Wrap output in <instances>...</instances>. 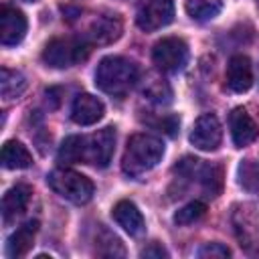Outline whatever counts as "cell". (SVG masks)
<instances>
[{
	"label": "cell",
	"instance_id": "obj_1",
	"mask_svg": "<svg viewBox=\"0 0 259 259\" xmlns=\"http://www.w3.org/2000/svg\"><path fill=\"white\" fill-rule=\"evenodd\" d=\"M162 156H164V144L160 138L150 134H136L127 140L121 158V170L132 178H140L152 168H156Z\"/></svg>",
	"mask_w": 259,
	"mask_h": 259
},
{
	"label": "cell",
	"instance_id": "obj_2",
	"mask_svg": "<svg viewBox=\"0 0 259 259\" xmlns=\"http://www.w3.org/2000/svg\"><path fill=\"white\" fill-rule=\"evenodd\" d=\"M138 75L140 73L136 63H132L130 59L105 57L95 69V85L111 97H123L138 83Z\"/></svg>",
	"mask_w": 259,
	"mask_h": 259
},
{
	"label": "cell",
	"instance_id": "obj_3",
	"mask_svg": "<svg viewBox=\"0 0 259 259\" xmlns=\"http://www.w3.org/2000/svg\"><path fill=\"white\" fill-rule=\"evenodd\" d=\"M89 51H91V42L85 36L53 38L42 51V61L47 67L53 69H69L85 61L89 57Z\"/></svg>",
	"mask_w": 259,
	"mask_h": 259
},
{
	"label": "cell",
	"instance_id": "obj_4",
	"mask_svg": "<svg viewBox=\"0 0 259 259\" xmlns=\"http://www.w3.org/2000/svg\"><path fill=\"white\" fill-rule=\"evenodd\" d=\"M174 172L178 174L176 178H180L184 182H190V180L196 178L202 192L208 198L219 196L221 190H223V168L217 166V164H208V162L186 156L174 166Z\"/></svg>",
	"mask_w": 259,
	"mask_h": 259
},
{
	"label": "cell",
	"instance_id": "obj_5",
	"mask_svg": "<svg viewBox=\"0 0 259 259\" xmlns=\"http://www.w3.org/2000/svg\"><path fill=\"white\" fill-rule=\"evenodd\" d=\"M47 182H49V186L61 198H65V200H69L73 204H85V202H89L91 196H93V190H95L93 182L87 176H83V174H79L75 170H69V168H57V170H53L47 176Z\"/></svg>",
	"mask_w": 259,
	"mask_h": 259
},
{
	"label": "cell",
	"instance_id": "obj_6",
	"mask_svg": "<svg viewBox=\"0 0 259 259\" xmlns=\"http://www.w3.org/2000/svg\"><path fill=\"white\" fill-rule=\"evenodd\" d=\"M233 229L239 245L249 253L259 257V206L257 204H237L233 208Z\"/></svg>",
	"mask_w": 259,
	"mask_h": 259
},
{
	"label": "cell",
	"instance_id": "obj_7",
	"mask_svg": "<svg viewBox=\"0 0 259 259\" xmlns=\"http://www.w3.org/2000/svg\"><path fill=\"white\" fill-rule=\"evenodd\" d=\"M115 152V127L105 125L83 140V162L105 168Z\"/></svg>",
	"mask_w": 259,
	"mask_h": 259
},
{
	"label": "cell",
	"instance_id": "obj_8",
	"mask_svg": "<svg viewBox=\"0 0 259 259\" xmlns=\"http://www.w3.org/2000/svg\"><path fill=\"white\" fill-rule=\"evenodd\" d=\"M152 61L158 69L166 73H178L188 61V47L178 36H166L154 45Z\"/></svg>",
	"mask_w": 259,
	"mask_h": 259
},
{
	"label": "cell",
	"instance_id": "obj_9",
	"mask_svg": "<svg viewBox=\"0 0 259 259\" xmlns=\"http://www.w3.org/2000/svg\"><path fill=\"white\" fill-rule=\"evenodd\" d=\"M223 140V127L214 113H202L190 132V144L202 152H212L221 146Z\"/></svg>",
	"mask_w": 259,
	"mask_h": 259
},
{
	"label": "cell",
	"instance_id": "obj_10",
	"mask_svg": "<svg viewBox=\"0 0 259 259\" xmlns=\"http://www.w3.org/2000/svg\"><path fill=\"white\" fill-rule=\"evenodd\" d=\"M174 20V0H146V4L138 10L136 24L146 30H158Z\"/></svg>",
	"mask_w": 259,
	"mask_h": 259
},
{
	"label": "cell",
	"instance_id": "obj_11",
	"mask_svg": "<svg viewBox=\"0 0 259 259\" xmlns=\"http://www.w3.org/2000/svg\"><path fill=\"white\" fill-rule=\"evenodd\" d=\"M26 34V18L18 8L2 6L0 8V42L4 47L18 45Z\"/></svg>",
	"mask_w": 259,
	"mask_h": 259
},
{
	"label": "cell",
	"instance_id": "obj_12",
	"mask_svg": "<svg viewBox=\"0 0 259 259\" xmlns=\"http://www.w3.org/2000/svg\"><path fill=\"white\" fill-rule=\"evenodd\" d=\"M229 125H231V136L237 148H245L253 144L259 136V125L255 119L247 113L245 107H235L229 115Z\"/></svg>",
	"mask_w": 259,
	"mask_h": 259
},
{
	"label": "cell",
	"instance_id": "obj_13",
	"mask_svg": "<svg viewBox=\"0 0 259 259\" xmlns=\"http://www.w3.org/2000/svg\"><path fill=\"white\" fill-rule=\"evenodd\" d=\"M253 85V67L249 57L235 55L227 65V87L235 93H245Z\"/></svg>",
	"mask_w": 259,
	"mask_h": 259
},
{
	"label": "cell",
	"instance_id": "obj_14",
	"mask_svg": "<svg viewBox=\"0 0 259 259\" xmlns=\"http://www.w3.org/2000/svg\"><path fill=\"white\" fill-rule=\"evenodd\" d=\"M103 117V103L91 93H79L71 105V119L79 125H93Z\"/></svg>",
	"mask_w": 259,
	"mask_h": 259
},
{
	"label": "cell",
	"instance_id": "obj_15",
	"mask_svg": "<svg viewBox=\"0 0 259 259\" xmlns=\"http://www.w3.org/2000/svg\"><path fill=\"white\" fill-rule=\"evenodd\" d=\"M121 30H123V26L117 16H99L97 20L91 22V26L87 28V32L83 36L91 42V47L93 45H109L121 36Z\"/></svg>",
	"mask_w": 259,
	"mask_h": 259
},
{
	"label": "cell",
	"instance_id": "obj_16",
	"mask_svg": "<svg viewBox=\"0 0 259 259\" xmlns=\"http://www.w3.org/2000/svg\"><path fill=\"white\" fill-rule=\"evenodd\" d=\"M111 217H113V221H115L125 233H130L132 237H140V235L146 231L144 217H142L140 208H138L132 200H119V202L113 206Z\"/></svg>",
	"mask_w": 259,
	"mask_h": 259
},
{
	"label": "cell",
	"instance_id": "obj_17",
	"mask_svg": "<svg viewBox=\"0 0 259 259\" xmlns=\"http://www.w3.org/2000/svg\"><path fill=\"white\" fill-rule=\"evenodd\" d=\"M36 231H38V221H28V223H24L22 227H18V229L10 235V239H8V243H6V255L12 257V259L24 257V255L30 251V247L34 245Z\"/></svg>",
	"mask_w": 259,
	"mask_h": 259
},
{
	"label": "cell",
	"instance_id": "obj_18",
	"mask_svg": "<svg viewBox=\"0 0 259 259\" xmlns=\"http://www.w3.org/2000/svg\"><path fill=\"white\" fill-rule=\"evenodd\" d=\"M30 196H32V188L28 184H16V186L8 188L4 198H2V217H4V221L10 223L18 214H22L24 208L28 206V202H30Z\"/></svg>",
	"mask_w": 259,
	"mask_h": 259
},
{
	"label": "cell",
	"instance_id": "obj_19",
	"mask_svg": "<svg viewBox=\"0 0 259 259\" xmlns=\"http://www.w3.org/2000/svg\"><path fill=\"white\" fill-rule=\"evenodd\" d=\"M32 164V156L26 150V146H22L16 140H8L2 146V166L8 170H20V168H28Z\"/></svg>",
	"mask_w": 259,
	"mask_h": 259
},
{
	"label": "cell",
	"instance_id": "obj_20",
	"mask_svg": "<svg viewBox=\"0 0 259 259\" xmlns=\"http://www.w3.org/2000/svg\"><path fill=\"white\" fill-rule=\"evenodd\" d=\"M184 8L192 20L206 22L219 16L223 10V0H184Z\"/></svg>",
	"mask_w": 259,
	"mask_h": 259
},
{
	"label": "cell",
	"instance_id": "obj_21",
	"mask_svg": "<svg viewBox=\"0 0 259 259\" xmlns=\"http://www.w3.org/2000/svg\"><path fill=\"white\" fill-rule=\"evenodd\" d=\"M24 89H26L24 75L18 73V71L2 67V71H0V91H2V97L4 99H14V97L22 95Z\"/></svg>",
	"mask_w": 259,
	"mask_h": 259
},
{
	"label": "cell",
	"instance_id": "obj_22",
	"mask_svg": "<svg viewBox=\"0 0 259 259\" xmlns=\"http://www.w3.org/2000/svg\"><path fill=\"white\" fill-rule=\"evenodd\" d=\"M83 140L85 136H69L59 146L57 160L61 164H79L83 162Z\"/></svg>",
	"mask_w": 259,
	"mask_h": 259
},
{
	"label": "cell",
	"instance_id": "obj_23",
	"mask_svg": "<svg viewBox=\"0 0 259 259\" xmlns=\"http://www.w3.org/2000/svg\"><path fill=\"white\" fill-rule=\"evenodd\" d=\"M239 184L251 192L259 194V160H245L239 166Z\"/></svg>",
	"mask_w": 259,
	"mask_h": 259
},
{
	"label": "cell",
	"instance_id": "obj_24",
	"mask_svg": "<svg viewBox=\"0 0 259 259\" xmlns=\"http://www.w3.org/2000/svg\"><path fill=\"white\" fill-rule=\"evenodd\" d=\"M144 95L158 105H168L172 101V89L164 79H152L144 87Z\"/></svg>",
	"mask_w": 259,
	"mask_h": 259
},
{
	"label": "cell",
	"instance_id": "obj_25",
	"mask_svg": "<svg viewBox=\"0 0 259 259\" xmlns=\"http://www.w3.org/2000/svg\"><path fill=\"white\" fill-rule=\"evenodd\" d=\"M204 212H206V204L202 200H192V202H188L176 210L174 223L176 225H192V223L200 221L204 217Z\"/></svg>",
	"mask_w": 259,
	"mask_h": 259
},
{
	"label": "cell",
	"instance_id": "obj_26",
	"mask_svg": "<svg viewBox=\"0 0 259 259\" xmlns=\"http://www.w3.org/2000/svg\"><path fill=\"white\" fill-rule=\"evenodd\" d=\"M99 237H97V253L99 255H107V257H115V255H123V247L121 241L109 233L107 229H103V225H99Z\"/></svg>",
	"mask_w": 259,
	"mask_h": 259
},
{
	"label": "cell",
	"instance_id": "obj_27",
	"mask_svg": "<svg viewBox=\"0 0 259 259\" xmlns=\"http://www.w3.org/2000/svg\"><path fill=\"white\" fill-rule=\"evenodd\" d=\"M198 257H202V259H223V257H231V249L223 243H204L198 249Z\"/></svg>",
	"mask_w": 259,
	"mask_h": 259
},
{
	"label": "cell",
	"instance_id": "obj_28",
	"mask_svg": "<svg viewBox=\"0 0 259 259\" xmlns=\"http://www.w3.org/2000/svg\"><path fill=\"white\" fill-rule=\"evenodd\" d=\"M152 125H154V127H158L160 132L168 134V136H176L178 125H180V119H178L176 115H164V117H160V119L152 121Z\"/></svg>",
	"mask_w": 259,
	"mask_h": 259
},
{
	"label": "cell",
	"instance_id": "obj_29",
	"mask_svg": "<svg viewBox=\"0 0 259 259\" xmlns=\"http://www.w3.org/2000/svg\"><path fill=\"white\" fill-rule=\"evenodd\" d=\"M140 255L142 257H158V259H162V257H168V251L160 243H150L146 249H142Z\"/></svg>",
	"mask_w": 259,
	"mask_h": 259
},
{
	"label": "cell",
	"instance_id": "obj_30",
	"mask_svg": "<svg viewBox=\"0 0 259 259\" xmlns=\"http://www.w3.org/2000/svg\"><path fill=\"white\" fill-rule=\"evenodd\" d=\"M26 2H36V0H26Z\"/></svg>",
	"mask_w": 259,
	"mask_h": 259
}]
</instances>
